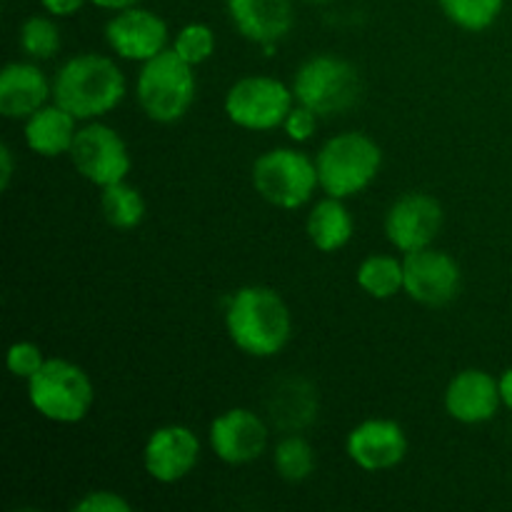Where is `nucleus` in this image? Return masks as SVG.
I'll list each match as a JSON object with an SVG mask.
<instances>
[{"label": "nucleus", "instance_id": "35", "mask_svg": "<svg viewBox=\"0 0 512 512\" xmlns=\"http://www.w3.org/2000/svg\"><path fill=\"white\" fill-rule=\"evenodd\" d=\"M305 3H313V5H325V3H333V0H305Z\"/></svg>", "mask_w": 512, "mask_h": 512}, {"label": "nucleus", "instance_id": "26", "mask_svg": "<svg viewBox=\"0 0 512 512\" xmlns=\"http://www.w3.org/2000/svg\"><path fill=\"white\" fill-rule=\"evenodd\" d=\"M438 8L455 28L465 33H485L503 15L505 0H438Z\"/></svg>", "mask_w": 512, "mask_h": 512}, {"label": "nucleus", "instance_id": "3", "mask_svg": "<svg viewBox=\"0 0 512 512\" xmlns=\"http://www.w3.org/2000/svg\"><path fill=\"white\" fill-rule=\"evenodd\" d=\"M315 168L325 195L350 200L375 183L383 168V150L368 133L345 130L320 145Z\"/></svg>", "mask_w": 512, "mask_h": 512}, {"label": "nucleus", "instance_id": "2", "mask_svg": "<svg viewBox=\"0 0 512 512\" xmlns=\"http://www.w3.org/2000/svg\"><path fill=\"white\" fill-rule=\"evenodd\" d=\"M128 93V80L118 60L103 53H80L65 60L53 75V100L80 123L103 120Z\"/></svg>", "mask_w": 512, "mask_h": 512}, {"label": "nucleus", "instance_id": "4", "mask_svg": "<svg viewBox=\"0 0 512 512\" xmlns=\"http://www.w3.org/2000/svg\"><path fill=\"white\" fill-rule=\"evenodd\" d=\"M198 95L195 68L173 48L140 63L135 78V100L145 118L158 125H173L190 113Z\"/></svg>", "mask_w": 512, "mask_h": 512}, {"label": "nucleus", "instance_id": "5", "mask_svg": "<svg viewBox=\"0 0 512 512\" xmlns=\"http://www.w3.org/2000/svg\"><path fill=\"white\" fill-rule=\"evenodd\" d=\"M28 403L48 423L78 425L93 410V378L73 360L48 358L28 380Z\"/></svg>", "mask_w": 512, "mask_h": 512}, {"label": "nucleus", "instance_id": "14", "mask_svg": "<svg viewBox=\"0 0 512 512\" xmlns=\"http://www.w3.org/2000/svg\"><path fill=\"white\" fill-rule=\"evenodd\" d=\"M200 453L203 443L193 428L180 423L160 425L143 445V468L155 483L175 485L198 468Z\"/></svg>", "mask_w": 512, "mask_h": 512}, {"label": "nucleus", "instance_id": "16", "mask_svg": "<svg viewBox=\"0 0 512 512\" xmlns=\"http://www.w3.org/2000/svg\"><path fill=\"white\" fill-rule=\"evenodd\" d=\"M443 408L460 425L490 423L503 408L498 378L483 368L460 370L445 385Z\"/></svg>", "mask_w": 512, "mask_h": 512}, {"label": "nucleus", "instance_id": "17", "mask_svg": "<svg viewBox=\"0 0 512 512\" xmlns=\"http://www.w3.org/2000/svg\"><path fill=\"white\" fill-rule=\"evenodd\" d=\"M235 33L273 55L295 25L293 0H225Z\"/></svg>", "mask_w": 512, "mask_h": 512}, {"label": "nucleus", "instance_id": "18", "mask_svg": "<svg viewBox=\"0 0 512 512\" xmlns=\"http://www.w3.org/2000/svg\"><path fill=\"white\" fill-rule=\"evenodd\" d=\"M53 100V78L35 60H13L0 70V115L25 120Z\"/></svg>", "mask_w": 512, "mask_h": 512}, {"label": "nucleus", "instance_id": "13", "mask_svg": "<svg viewBox=\"0 0 512 512\" xmlns=\"http://www.w3.org/2000/svg\"><path fill=\"white\" fill-rule=\"evenodd\" d=\"M270 428L250 408H228L215 415L208 428V445L225 465H250L268 453Z\"/></svg>", "mask_w": 512, "mask_h": 512}, {"label": "nucleus", "instance_id": "6", "mask_svg": "<svg viewBox=\"0 0 512 512\" xmlns=\"http://www.w3.org/2000/svg\"><path fill=\"white\" fill-rule=\"evenodd\" d=\"M250 183L265 203L280 210H300L320 188L315 158L290 145L260 153L250 168Z\"/></svg>", "mask_w": 512, "mask_h": 512}, {"label": "nucleus", "instance_id": "24", "mask_svg": "<svg viewBox=\"0 0 512 512\" xmlns=\"http://www.w3.org/2000/svg\"><path fill=\"white\" fill-rule=\"evenodd\" d=\"M18 45L25 58L35 60V63H45V60H53L60 53L63 35H60V28L53 15L38 13L20 23Z\"/></svg>", "mask_w": 512, "mask_h": 512}, {"label": "nucleus", "instance_id": "12", "mask_svg": "<svg viewBox=\"0 0 512 512\" xmlns=\"http://www.w3.org/2000/svg\"><path fill=\"white\" fill-rule=\"evenodd\" d=\"M103 38L110 53L128 63H145L173 43L165 18L143 5H133L110 15L103 28Z\"/></svg>", "mask_w": 512, "mask_h": 512}, {"label": "nucleus", "instance_id": "9", "mask_svg": "<svg viewBox=\"0 0 512 512\" xmlns=\"http://www.w3.org/2000/svg\"><path fill=\"white\" fill-rule=\"evenodd\" d=\"M68 158L75 173L95 188H108L120 180H128L130 168H133L125 138L103 120L80 123Z\"/></svg>", "mask_w": 512, "mask_h": 512}, {"label": "nucleus", "instance_id": "34", "mask_svg": "<svg viewBox=\"0 0 512 512\" xmlns=\"http://www.w3.org/2000/svg\"><path fill=\"white\" fill-rule=\"evenodd\" d=\"M90 5L105 10V13H118V10L133 8V5H140V0H90Z\"/></svg>", "mask_w": 512, "mask_h": 512}, {"label": "nucleus", "instance_id": "20", "mask_svg": "<svg viewBox=\"0 0 512 512\" xmlns=\"http://www.w3.org/2000/svg\"><path fill=\"white\" fill-rule=\"evenodd\" d=\"M305 233L310 245L320 253H338L353 240L355 220L343 198L325 195L313 203L308 218H305Z\"/></svg>", "mask_w": 512, "mask_h": 512}, {"label": "nucleus", "instance_id": "30", "mask_svg": "<svg viewBox=\"0 0 512 512\" xmlns=\"http://www.w3.org/2000/svg\"><path fill=\"white\" fill-rule=\"evenodd\" d=\"M75 512H130L133 503L115 490H90L73 503Z\"/></svg>", "mask_w": 512, "mask_h": 512}, {"label": "nucleus", "instance_id": "1", "mask_svg": "<svg viewBox=\"0 0 512 512\" xmlns=\"http://www.w3.org/2000/svg\"><path fill=\"white\" fill-rule=\"evenodd\" d=\"M223 325L230 343L248 358L268 360L293 338V313L270 285H243L225 298Z\"/></svg>", "mask_w": 512, "mask_h": 512}, {"label": "nucleus", "instance_id": "15", "mask_svg": "<svg viewBox=\"0 0 512 512\" xmlns=\"http://www.w3.org/2000/svg\"><path fill=\"white\" fill-rule=\"evenodd\" d=\"M408 433L398 420L368 418L360 420L345 438V453L350 463L363 473H388L408 458Z\"/></svg>", "mask_w": 512, "mask_h": 512}, {"label": "nucleus", "instance_id": "11", "mask_svg": "<svg viewBox=\"0 0 512 512\" xmlns=\"http://www.w3.org/2000/svg\"><path fill=\"white\" fill-rule=\"evenodd\" d=\"M403 268V293L423 308H445L458 298L460 288H463V273H460L458 260L435 245L405 253Z\"/></svg>", "mask_w": 512, "mask_h": 512}, {"label": "nucleus", "instance_id": "27", "mask_svg": "<svg viewBox=\"0 0 512 512\" xmlns=\"http://www.w3.org/2000/svg\"><path fill=\"white\" fill-rule=\"evenodd\" d=\"M170 48H173L185 63L198 68V65L208 63V60L215 55V48H218V35H215V30L210 28L208 23H198V20H195V23H185L183 28L173 35Z\"/></svg>", "mask_w": 512, "mask_h": 512}, {"label": "nucleus", "instance_id": "25", "mask_svg": "<svg viewBox=\"0 0 512 512\" xmlns=\"http://www.w3.org/2000/svg\"><path fill=\"white\" fill-rule=\"evenodd\" d=\"M270 410H273L275 423L283 425L288 433H298V430L305 428L315 415L313 388H308L303 380H300V383L293 380V383L283 385V388L275 393Z\"/></svg>", "mask_w": 512, "mask_h": 512}, {"label": "nucleus", "instance_id": "22", "mask_svg": "<svg viewBox=\"0 0 512 512\" xmlns=\"http://www.w3.org/2000/svg\"><path fill=\"white\" fill-rule=\"evenodd\" d=\"M148 205L143 193L128 180L100 188V215L115 230H135L145 220Z\"/></svg>", "mask_w": 512, "mask_h": 512}, {"label": "nucleus", "instance_id": "19", "mask_svg": "<svg viewBox=\"0 0 512 512\" xmlns=\"http://www.w3.org/2000/svg\"><path fill=\"white\" fill-rule=\"evenodd\" d=\"M80 120L73 113L50 100L30 118L23 120V140L30 153L40 158H60L68 155L78 135Z\"/></svg>", "mask_w": 512, "mask_h": 512}, {"label": "nucleus", "instance_id": "23", "mask_svg": "<svg viewBox=\"0 0 512 512\" xmlns=\"http://www.w3.org/2000/svg\"><path fill=\"white\" fill-rule=\"evenodd\" d=\"M315 448L300 433H288L273 445V468L285 483H303L315 473Z\"/></svg>", "mask_w": 512, "mask_h": 512}, {"label": "nucleus", "instance_id": "33", "mask_svg": "<svg viewBox=\"0 0 512 512\" xmlns=\"http://www.w3.org/2000/svg\"><path fill=\"white\" fill-rule=\"evenodd\" d=\"M498 385H500V400H503V408H508L512 413V365L500 373Z\"/></svg>", "mask_w": 512, "mask_h": 512}, {"label": "nucleus", "instance_id": "32", "mask_svg": "<svg viewBox=\"0 0 512 512\" xmlns=\"http://www.w3.org/2000/svg\"><path fill=\"white\" fill-rule=\"evenodd\" d=\"M15 178V153L8 143L0 145V190H8Z\"/></svg>", "mask_w": 512, "mask_h": 512}, {"label": "nucleus", "instance_id": "7", "mask_svg": "<svg viewBox=\"0 0 512 512\" xmlns=\"http://www.w3.org/2000/svg\"><path fill=\"white\" fill-rule=\"evenodd\" d=\"M295 100L308 105L320 118L348 113L363 95V80L358 68L340 55H310L295 68L293 75Z\"/></svg>", "mask_w": 512, "mask_h": 512}, {"label": "nucleus", "instance_id": "10", "mask_svg": "<svg viewBox=\"0 0 512 512\" xmlns=\"http://www.w3.org/2000/svg\"><path fill=\"white\" fill-rule=\"evenodd\" d=\"M445 225L443 203L425 190H408L388 205L383 233L398 253L430 248Z\"/></svg>", "mask_w": 512, "mask_h": 512}, {"label": "nucleus", "instance_id": "31", "mask_svg": "<svg viewBox=\"0 0 512 512\" xmlns=\"http://www.w3.org/2000/svg\"><path fill=\"white\" fill-rule=\"evenodd\" d=\"M90 0H40V8L53 18H73Z\"/></svg>", "mask_w": 512, "mask_h": 512}, {"label": "nucleus", "instance_id": "28", "mask_svg": "<svg viewBox=\"0 0 512 512\" xmlns=\"http://www.w3.org/2000/svg\"><path fill=\"white\" fill-rule=\"evenodd\" d=\"M45 353L38 343L33 340H15L8 348V355H5V365H8V373L13 378L25 380L28 383L45 363Z\"/></svg>", "mask_w": 512, "mask_h": 512}, {"label": "nucleus", "instance_id": "21", "mask_svg": "<svg viewBox=\"0 0 512 512\" xmlns=\"http://www.w3.org/2000/svg\"><path fill=\"white\" fill-rule=\"evenodd\" d=\"M355 283L368 298L393 300L405 290L403 258L393 253H370L355 270Z\"/></svg>", "mask_w": 512, "mask_h": 512}, {"label": "nucleus", "instance_id": "8", "mask_svg": "<svg viewBox=\"0 0 512 512\" xmlns=\"http://www.w3.org/2000/svg\"><path fill=\"white\" fill-rule=\"evenodd\" d=\"M293 105V85L273 75H243L225 90L223 98V110L230 123L250 133L283 128Z\"/></svg>", "mask_w": 512, "mask_h": 512}, {"label": "nucleus", "instance_id": "29", "mask_svg": "<svg viewBox=\"0 0 512 512\" xmlns=\"http://www.w3.org/2000/svg\"><path fill=\"white\" fill-rule=\"evenodd\" d=\"M320 120L323 118H320L315 110H310L308 105H303L295 100V105L290 108L288 118H285V123H283V133L288 135L290 143L303 145V143H308V140L315 138Z\"/></svg>", "mask_w": 512, "mask_h": 512}]
</instances>
